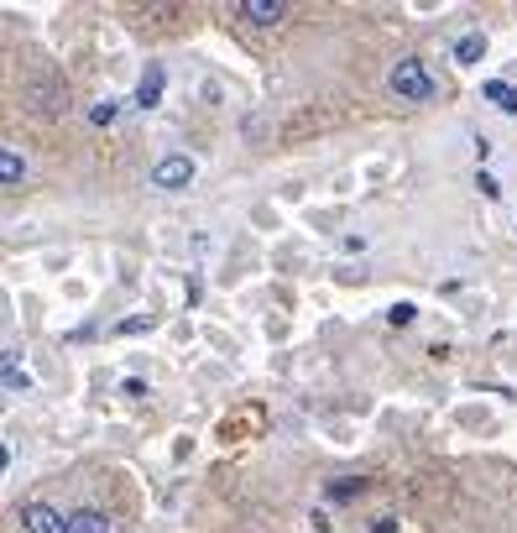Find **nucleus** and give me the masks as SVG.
<instances>
[{
  "mask_svg": "<svg viewBox=\"0 0 517 533\" xmlns=\"http://www.w3.org/2000/svg\"><path fill=\"white\" fill-rule=\"evenodd\" d=\"M481 58H486V37H481V32H465V37L455 42V63L470 68V63H481Z\"/></svg>",
  "mask_w": 517,
  "mask_h": 533,
  "instance_id": "obj_10",
  "label": "nucleus"
},
{
  "mask_svg": "<svg viewBox=\"0 0 517 533\" xmlns=\"http://www.w3.org/2000/svg\"><path fill=\"white\" fill-rule=\"evenodd\" d=\"M21 523H27V533H68V518L53 502H27L21 507Z\"/></svg>",
  "mask_w": 517,
  "mask_h": 533,
  "instance_id": "obj_5",
  "label": "nucleus"
},
{
  "mask_svg": "<svg viewBox=\"0 0 517 533\" xmlns=\"http://www.w3.org/2000/svg\"><path fill=\"white\" fill-rule=\"evenodd\" d=\"M162 89H168V68L147 63V68H141V84H136V105L141 110H157L162 105Z\"/></svg>",
  "mask_w": 517,
  "mask_h": 533,
  "instance_id": "obj_6",
  "label": "nucleus"
},
{
  "mask_svg": "<svg viewBox=\"0 0 517 533\" xmlns=\"http://www.w3.org/2000/svg\"><path fill=\"white\" fill-rule=\"evenodd\" d=\"M121 398H147V382H136V377L121 382Z\"/></svg>",
  "mask_w": 517,
  "mask_h": 533,
  "instance_id": "obj_18",
  "label": "nucleus"
},
{
  "mask_svg": "<svg viewBox=\"0 0 517 533\" xmlns=\"http://www.w3.org/2000/svg\"><path fill=\"white\" fill-rule=\"evenodd\" d=\"M366 533H397V513H376V518L366 523Z\"/></svg>",
  "mask_w": 517,
  "mask_h": 533,
  "instance_id": "obj_15",
  "label": "nucleus"
},
{
  "mask_svg": "<svg viewBox=\"0 0 517 533\" xmlns=\"http://www.w3.org/2000/svg\"><path fill=\"white\" fill-rule=\"evenodd\" d=\"M361 492H366V476H340V481H329V486H324V497H329V502H356Z\"/></svg>",
  "mask_w": 517,
  "mask_h": 533,
  "instance_id": "obj_9",
  "label": "nucleus"
},
{
  "mask_svg": "<svg viewBox=\"0 0 517 533\" xmlns=\"http://www.w3.org/2000/svg\"><path fill=\"white\" fill-rule=\"evenodd\" d=\"M476 189H481L486 199H502V183H497V178H491V173H476Z\"/></svg>",
  "mask_w": 517,
  "mask_h": 533,
  "instance_id": "obj_16",
  "label": "nucleus"
},
{
  "mask_svg": "<svg viewBox=\"0 0 517 533\" xmlns=\"http://www.w3.org/2000/svg\"><path fill=\"white\" fill-rule=\"evenodd\" d=\"M115 115H121V100H100V105H89V121H94V126H110Z\"/></svg>",
  "mask_w": 517,
  "mask_h": 533,
  "instance_id": "obj_13",
  "label": "nucleus"
},
{
  "mask_svg": "<svg viewBox=\"0 0 517 533\" xmlns=\"http://www.w3.org/2000/svg\"><path fill=\"white\" fill-rule=\"evenodd\" d=\"M32 168H27V157L11 152V147H0V189H11V183H21Z\"/></svg>",
  "mask_w": 517,
  "mask_h": 533,
  "instance_id": "obj_8",
  "label": "nucleus"
},
{
  "mask_svg": "<svg viewBox=\"0 0 517 533\" xmlns=\"http://www.w3.org/2000/svg\"><path fill=\"white\" fill-rule=\"evenodd\" d=\"M309 523H314V533H329V528H335V523H329V513H324V507H314V513H309Z\"/></svg>",
  "mask_w": 517,
  "mask_h": 533,
  "instance_id": "obj_19",
  "label": "nucleus"
},
{
  "mask_svg": "<svg viewBox=\"0 0 517 533\" xmlns=\"http://www.w3.org/2000/svg\"><path fill=\"white\" fill-rule=\"evenodd\" d=\"M387 319L397 324V330H403V324H413V319H418V309H413V304H392V309H387Z\"/></svg>",
  "mask_w": 517,
  "mask_h": 533,
  "instance_id": "obj_14",
  "label": "nucleus"
},
{
  "mask_svg": "<svg viewBox=\"0 0 517 533\" xmlns=\"http://www.w3.org/2000/svg\"><path fill=\"white\" fill-rule=\"evenodd\" d=\"M194 157H183V152H168V157H157L152 162V189H188L194 183Z\"/></svg>",
  "mask_w": 517,
  "mask_h": 533,
  "instance_id": "obj_3",
  "label": "nucleus"
},
{
  "mask_svg": "<svg viewBox=\"0 0 517 533\" xmlns=\"http://www.w3.org/2000/svg\"><path fill=\"white\" fill-rule=\"evenodd\" d=\"M235 16H241L246 27H277V21H288V0H241Z\"/></svg>",
  "mask_w": 517,
  "mask_h": 533,
  "instance_id": "obj_4",
  "label": "nucleus"
},
{
  "mask_svg": "<svg viewBox=\"0 0 517 533\" xmlns=\"http://www.w3.org/2000/svg\"><path fill=\"white\" fill-rule=\"evenodd\" d=\"M481 95H486L491 105H497L502 115H517V89H512V84H502V79H491V84L481 89Z\"/></svg>",
  "mask_w": 517,
  "mask_h": 533,
  "instance_id": "obj_11",
  "label": "nucleus"
},
{
  "mask_svg": "<svg viewBox=\"0 0 517 533\" xmlns=\"http://www.w3.org/2000/svg\"><path fill=\"white\" fill-rule=\"evenodd\" d=\"M387 89L397 100H413V105H423V100H434V74H429V63L423 58H403L387 74Z\"/></svg>",
  "mask_w": 517,
  "mask_h": 533,
  "instance_id": "obj_2",
  "label": "nucleus"
},
{
  "mask_svg": "<svg viewBox=\"0 0 517 533\" xmlns=\"http://www.w3.org/2000/svg\"><path fill=\"white\" fill-rule=\"evenodd\" d=\"M6 466H11V445L0 439V471H6Z\"/></svg>",
  "mask_w": 517,
  "mask_h": 533,
  "instance_id": "obj_20",
  "label": "nucleus"
},
{
  "mask_svg": "<svg viewBox=\"0 0 517 533\" xmlns=\"http://www.w3.org/2000/svg\"><path fill=\"white\" fill-rule=\"evenodd\" d=\"M27 105H32V115L58 121V115H68V105H74V89H68V79L58 74V68H42V74H32V84H27Z\"/></svg>",
  "mask_w": 517,
  "mask_h": 533,
  "instance_id": "obj_1",
  "label": "nucleus"
},
{
  "mask_svg": "<svg viewBox=\"0 0 517 533\" xmlns=\"http://www.w3.org/2000/svg\"><path fill=\"white\" fill-rule=\"evenodd\" d=\"M147 330H152V319H126L121 324V335H147Z\"/></svg>",
  "mask_w": 517,
  "mask_h": 533,
  "instance_id": "obj_17",
  "label": "nucleus"
},
{
  "mask_svg": "<svg viewBox=\"0 0 517 533\" xmlns=\"http://www.w3.org/2000/svg\"><path fill=\"white\" fill-rule=\"evenodd\" d=\"M68 533H121L105 507H79V513H68Z\"/></svg>",
  "mask_w": 517,
  "mask_h": 533,
  "instance_id": "obj_7",
  "label": "nucleus"
},
{
  "mask_svg": "<svg viewBox=\"0 0 517 533\" xmlns=\"http://www.w3.org/2000/svg\"><path fill=\"white\" fill-rule=\"evenodd\" d=\"M0 382H6L11 392H27V387H32V377L16 366V351H6V356H0Z\"/></svg>",
  "mask_w": 517,
  "mask_h": 533,
  "instance_id": "obj_12",
  "label": "nucleus"
}]
</instances>
